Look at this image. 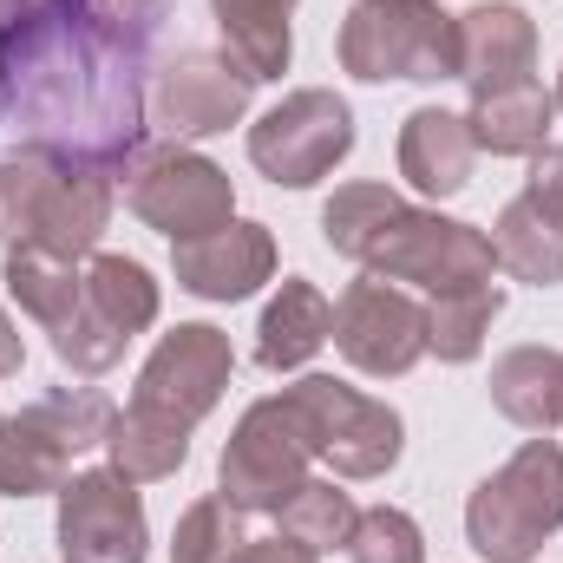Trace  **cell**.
Returning <instances> with one entry per match:
<instances>
[{
  "label": "cell",
  "instance_id": "31",
  "mask_svg": "<svg viewBox=\"0 0 563 563\" xmlns=\"http://www.w3.org/2000/svg\"><path fill=\"white\" fill-rule=\"evenodd\" d=\"M20 361H26L20 328H13V314H0V380H13V374H20Z\"/></svg>",
  "mask_w": 563,
  "mask_h": 563
},
{
  "label": "cell",
  "instance_id": "27",
  "mask_svg": "<svg viewBox=\"0 0 563 563\" xmlns=\"http://www.w3.org/2000/svg\"><path fill=\"white\" fill-rule=\"evenodd\" d=\"M86 301L119 328V334H144L157 321V282L132 256H92L86 263Z\"/></svg>",
  "mask_w": 563,
  "mask_h": 563
},
{
  "label": "cell",
  "instance_id": "16",
  "mask_svg": "<svg viewBox=\"0 0 563 563\" xmlns=\"http://www.w3.org/2000/svg\"><path fill=\"white\" fill-rule=\"evenodd\" d=\"M170 269L197 301H243L276 276V236L263 223H223L197 243H170Z\"/></svg>",
  "mask_w": 563,
  "mask_h": 563
},
{
  "label": "cell",
  "instance_id": "2",
  "mask_svg": "<svg viewBox=\"0 0 563 563\" xmlns=\"http://www.w3.org/2000/svg\"><path fill=\"white\" fill-rule=\"evenodd\" d=\"M321 236H328L334 256L361 263L367 276L413 282L426 295L478 288L498 269V250H492L485 230L452 223L439 210H420V203H407L387 184H341L321 203Z\"/></svg>",
  "mask_w": 563,
  "mask_h": 563
},
{
  "label": "cell",
  "instance_id": "15",
  "mask_svg": "<svg viewBox=\"0 0 563 563\" xmlns=\"http://www.w3.org/2000/svg\"><path fill=\"white\" fill-rule=\"evenodd\" d=\"M492 250H498V269H511L531 288L563 282V144H544L531 157L525 190L492 223Z\"/></svg>",
  "mask_w": 563,
  "mask_h": 563
},
{
  "label": "cell",
  "instance_id": "33",
  "mask_svg": "<svg viewBox=\"0 0 563 563\" xmlns=\"http://www.w3.org/2000/svg\"><path fill=\"white\" fill-rule=\"evenodd\" d=\"M551 99H558V112H563V73H558V92H551Z\"/></svg>",
  "mask_w": 563,
  "mask_h": 563
},
{
  "label": "cell",
  "instance_id": "1",
  "mask_svg": "<svg viewBox=\"0 0 563 563\" xmlns=\"http://www.w3.org/2000/svg\"><path fill=\"white\" fill-rule=\"evenodd\" d=\"M170 0H33L0 33V125L26 151L119 177L151 132V46Z\"/></svg>",
  "mask_w": 563,
  "mask_h": 563
},
{
  "label": "cell",
  "instance_id": "17",
  "mask_svg": "<svg viewBox=\"0 0 563 563\" xmlns=\"http://www.w3.org/2000/svg\"><path fill=\"white\" fill-rule=\"evenodd\" d=\"M538 66V26L525 7L511 0H478L472 13H459V79L478 86H505L525 79Z\"/></svg>",
  "mask_w": 563,
  "mask_h": 563
},
{
  "label": "cell",
  "instance_id": "4",
  "mask_svg": "<svg viewBox=\"0 0 563 563\" xmlns=\"http://www.w3.org/2000/svg\"><path fill=\"white\" fill-rule=\"evenodd\" d=\"M563 531V445L525 439L465 505V538L485 563H531Z\"/></svg>",
  "mask_w": 563,
  "mask_h": 563
},
{
  "label": "cell",
  "instance_id": "29",
  "mask_svg": "<svg viewBox=\"0 0 563 563\" xmlns=\"http://www.w3.org/2000/svg\"><path fill=\"white\" fill-rule=\"evenodd\" d=\"M347 558L354 563H426V538L400 505H374V511H361V525L347 538Z\"/></svg>",
  "mask_w": 563,
  "mask_h": 563
},
{
  "label": "cell",
  "instance_id": "34",
  "mask_svg": "<svg viewBox=\"0 0 563 563\" xmlns=\"http://www.w3.org/2000/svg\"><path fill=\"white\" fill-rule=\"evenodd\" d=\"M26 7H33V0H26Z\"/></svg>",
  "mask_w": 563,
  "mask_h": 563
},
{
  "label": "cell",
  "instance_id": "3",
  "mask_svg": "<svg viewBox=\"0 0 563 563\" xmlns=\"http://www.w3.org/2000/svg\"><path fill=\"white\" fill-rule=\"evenodd\" d=\"M112 223V177L59 164L46 151L0 157V236L7 250H46V256H92V243Z\"/></svg>",
  "mask_w": 563,
  "mask_h": 563
},
{
  "label": "cell",
  "instance_id": "6",
  "mask_svg": "<svg viewBox=\"0 0 563 563\" xmlns=\"http://www.w3.org/2000/svg\"><path fill=\"white\" fill-rule=\"evenodd\" d=\"M112 400L92 387H59L46 400H33L26 413L0 420V492L7 498H46L73 478V459L106 445L112 432Z\"/></svg>",
  "mask_w": 563,
  "mask_h": 563
},
{
  "label": "cell",
  "instance_id": "9",
  "mask_svg": "<svg viewBox=\"0 0 563 563\" xmlns=\"http://www.w3.org/2000/svg\"><path fill=\"white\" fill-rule=\"evenodd\" d=\"M125 203L132 217L151 223L157 236L170 243H197L223 223H236V190H230V170L210 164L203 151L190 144H157V151H139V164L125 170Z\"/></svg>",
  "mask_w": 563,
  "mask_h": 563
},
{
  "label": "cell",
  "instance_id": "8",
  "mask_svg": "<svg viewBox=\"0 0 563 563\" xmlns=\"http://www.w3.org/2000/svg\"><path fill=\"white\" fill-rule=\"evenodd\" d=\"M308 465H314V445H308V432L295 420L288 394H269V400H256L236 420V432H230V445L217 459V492L243 518L250 511H269L276 518L282 505L308 485Z\"/></svg>",
  "mask_w": 563,
  "mask_h": 563
},
{
  "label": "cell",
  "instance_id": "22",
  "mask_svg": "<svg viewBox=\"0 0 563 563\" xmlns=\"http://www.w3.org/2000/svg\"><path fill=\"white\" fill-rule=\"evenodd\" d=\"M492 407L525 432L563 426V354L558 347H511L492 367Z\"/></svg>",
  "mask_w": 563,
  "mask_h": 563
},
{
  "label": "cell",
  "instance_id": "32",
  "mask_svg": "<svg viewBox=\"0 0 563 563\" xmlns=\"http://www.w3.org/2000/svg\"><path fill=\"white\" fill-rule=\"evenodd\" d=\"M20 13H26V0H0V33H7V26H13Z\"/></svg>",
  "mask_w": 563,
  "mask_h": 563
},
{
  "label": "cell",
  "instance_id": "20",
  "mask_svg": "<svg viewBox=\"0 0 563 563\" xmlns=\"http://www.w3.org/2000/svg\"><path fill=\"white\" fill-rule=\"evenodd\" d=\"M328 341H334V301H328L314 282L288 276L282 295L263 308V321H256V367H263V374H295V367H308Z\"/></svg>",
  "mask_w": 563,
  "mask_h": 563
},
{
  "label": "cell",
  "instance_id": "5",
  "mask_svg": "<svg viewBox=\"0 0 563 563\" xmlns=\"http://www.w3.org/2000/svg\"><path fill=\"white\" fill-rule=\"evenodd\" d=\"M341 66L367 86L459 79V13L439 0H354L341 20Z\"/></svg>",
  "mask_w": 563,
  "mask_h": 563
},
{
  "label": "cell",
  "instance_id": "10",
  "mask_svg": "<svg viewBox=\"0 0 563 563\" xmlns=\"http://www.w3.org/2000/svg\"><path fill=\"white\" fill-rule=\"evenodd\" d=\"M347 151H354V112H347V99L328 92V86L288 92L276 112H263V119L250 125V164H256L269 184H282V190L321 184Z\"/></svg>",
  "mask_w": 563,
  "mask_h": 563
},
{
  "label": "cell",
  "instance_id": "25",
  "mask_svg": "<svg viewBox=\"0 0 563 563\" xmlns=\"http://www.w3.org/2000/svg\"><path fill=\"white\" fill-rule=\"evenodd\" d=\"M106 452H112V472H125L132 485H151V478H170L190 459V432L151 420L139 407H125L112 420V432H106Z\"/></svg>",
  "mask_w": 563,
  "mask_h": 563
},
{
  "label": "cell",
  "instance_id": "26",
  "mask_svg": "<svg viewBox=\"0 0 563 563\" xmlns=\"http://www.w3.org/2000/svg\"><path fill=\"white\" fill-rule=\"evenodd\" d=\"M276 525H282V538H295V544H308V551L321 558V551H347L361 511H354V498H347L334 478H308V485L276 511Z\"/></svg>",
  "mask_w": 563,
  "mask_h": 563
},
{
  "label": "cell",
  "instance_id": "12",
  "mask_svg": "<svg viewBox=\"0 0 563 563\" xmlns=\"http://www.w3.org/2000/svg\"><path fill=\"white\" fill-rule=\"evenodd\" d=\"M334 347L347 354V367H361L374 380H400L426 354V308L400 282H347V295L334 301Z\"/></svg>",
  "mask_w": 563,
  "mask_h": 563
},
{
  "label": "cell",
  "instance_id": "30",
  "mask_svg": "<svg viewBox=\"0 0 563 563\" xmlns=\"http://www.w3.org/2000/svg\"><path fill=\"white\" fill-rule=\"evenodd\" d=\"M223 563H314V551L295 544V538H243Z\"/></svg>",
  "mask_w": 563,
  "mask_h": 563
},
{
  "label": "cell",
  "instance_id": "19",
  "mask_svg": "<svg viewBox=\"0 0 563 563\" xmlns=\"http://www.w3.org/2000/svg\"><path fill=\"white\" fill-rule=\"evenodd\" d=\"M472 157H478V144H472V125L459 119V112H445V106H420L407 125H400V177L420 190V197H459L465 184H472Z\"/></svg>",
  "mask_w": 563,
  "mask_h": 563
},
{
  "label": "cell",
  "instance_id": "21",
  "mask_svg": "<svg viewBox=\"0 0 563 563\" xmlns=\"http://www.w3.org/2000/svg\"><path fill=\"white\" fill-rule=\"evenodd\" d=\"M210 13H217V33H223L236 73L250 86L288 73V53H295L288 13H295V0H210Z\"/></svg>",
  "mask_w": 563,
  "mask_h": 563
},
{
  "label": "cell",
  "instance_id": "13",
  "mask_svg": "<svg viewBox=\"0 0 563 563\" xmlns=\"http://www.w3.org/2000/svg\"><path fill=\"white\" fill-rule=\"evenodd\" d=\"M59 558L66 563H144L151 531L125 472H73L59 485Z\"/></svg>",
  "mask_w": 563,
  "mask_h": 563
},
{
  "label": "cell",
  "instance_id": "14",
  "mask_svg": "<svg viewBox=\"0 0 563 563\" xmlns=\"http://www.w3.org/2000/svg\"><path fill=\"white\" fill-rule=\"evenodd\" d=\"M151 125L170 144L184 139H217L250 112V79L236 73V59L223 53H177L164 66H151Z\"/></svg>",
  "mask_w": 563,
  "mask_h": 563
},
{
  "label": "cell",
  "instance_id": "7",
  "mask_svg": "<svg viewBox=\"0 0 563 563\" xmlns=\"http://www.w3.org/2000/svg\"><path fill=\"white\" fill-rule=\"evenodd\" d=\"M282 394H288L295 420L308 432L314 459H328L341 478H380V472H394V459L407 445V426H400V413L387 400H367V394H354V387H341L328 374H301Z\"/></svg>",
  "mask_w": 563,
  "mask_h": 563
},
{
  "label": "cell",
  "instance_id": "28",
  "mask_svg": "<svg viewBox=\"0 0 563 563\" xmlns=\"http://www.w3.org/2000/svg\"><path fill=\"white\" fill-rule=\"evenodd\" d=\"M243 511L217 492V498H197L184 518H177V538H170V563H223L243 544Z\"/></svg>",
  "mask_w": 563,
  "mask_h": 563
},
{
  "label": "cell",
  "instance_id": "11",
  "mask_svg": "<svg viewBox=\"0 0 563 563\" xmlns=\"http://www.w3.org/2000/svg\"><path fill=\"white\" fill-rule=\"evenodd\" d=\"M230 367H236L230 334L210 328V321H184V328H170V334L151 347V361L139 367L132 407L151 413V420L190 432L197 420L217 413V400H223V387H230Z\"/></svg>",
  "mask_w": 563,
  "mask_h": 563
},
{
  "label": "cell",
  "instance_id": "18",
  "mask_svg": "<svg viewBox=\"0 0 563 563\" xmlns=\"http://www.w3.org/2000/svg\"><path fill=\"white\" fill-rule=\"evenodd\" d=\"M551 119H558V99L544 92L538 73L525 79H505V86H478L472 92V144L492 151V157H538L544 139H551Z\"/></svg>",
  "mask_w": 563,
  "mask_h": 563
},
{
  "label": "cell",
  "instance_id": "23",
  "mask_svg": "<svg viewBox=\"0 0 563 563\" xmlns=\"http://www.w3.org/2000/svg\"><path fill=\"white\" fill-rule=\"evenodd\" d=\"M0 276H7V295H13L46 334H59V328L73 321V308L86 301V269L66 263V256H46V250H7Z\"/></svg>",
  "mask_w": 563,
  "mask_h": 563
},
{
  "label": "cell",
  "instance_id": "24",
  "mask_svg": "<svg viewBox=\"0 0 563 563\" xmlns=\"http://www.w3.org/2000/svg\"><path fill=\"white\" fill-rule=\"evenodd\" d=\"M498 308H505V288H498V282L432 295V301H426V354H439V361H478V347H485Z\"/></svg>",
  "mask_w": 563,
  "mask_h": 563
}]
</instances>
